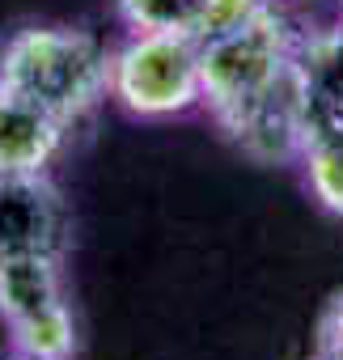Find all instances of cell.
I'll return each mask as SVG.
<instances>
[{"label":"cell","instance_id":"ba28073f","mask_svg":"<svg viewBox=\"0 0 343 360\" xmlns=\"http://www.w3.org/2000/svg\"><path fill=\"white\" fill-rule=\"evenodd\" d=\"M292 64H297L301 89L309 102L313 131L318 127L343 131V26L313 30V34L297 39Z\"/></svg>","mask_w":343,"mask_h":360},{"label":"cell","instance_id":"277c9868","mask_svg":"<svg viewBox=\"0 0 343 360\" xmlns=\"http://www.w3.org/2000/svg\"><path fill=\"white\" fill-rule=\"evenodd\" d=\"M292 51H297V34L276 9H263L254 22L200 43L204 106L216 119V127L238 106H246L259 89H267L292 64Z\"/></svg>","mask_w":343,"mask_h":360},{"label":"cell","instance_id":"4fadbf2b","mask_svg":"<svg viewBox=\"0 0 343 360\" xmlns=\"http://www.w3.org/2000/svg\"><path fill=\"white\" fill-rule=\"evenodd\" d=\"M0 360H39V356H26V352H13L9 347V356H0Z\"/></svg>","mask_w":343,"mask_h":360},{"label":"cell","instance_id":"6da1fadb","mask_svg":"<svg viewBox=\"0 0 343 360\" xmlns=\"http://www.w3.org/2000/svg\"><path fill=\"white\" fill-rule=\"evenodd\" d=\"M0 89H13L68 127L110 94V51L72 26H26L0 51Z\"/></svg>","mask_w":343,"mask_h":360},{"label":"cell","instance_id":"9a60e30c","mask_svg":"<svg viewBox=\"0 0 343 360\" xmlns=\"http://www.w3.org/2000/svg\"><path fill=\"white\" fill-rule=\"evenodd\" d=\"M313 360H318V356H313Z\"/></svg>","mask_w":343,"mask_h":360},{"label":"cell","instance_id":"9c48e42d","mask_svg":"<svg viewBox=\"0 0 343 360\" xmlns=\"http://www.w3.org/2000/svg\"><path fill=\"white\" fill-rule=\"evenodd\" d=\"M305 169V187L309 195L330 212L343 217V131L335 127H318L297 161Z\"/></svg>","mask_w":343,"mask_h":360},{"label":"cell","instance_id":"5b68a950","mask_svg":"<svg viewBox=\"0 0 343 360\" xmlns=\"http://www.w3.org/2000/svg\"><path fill=\"white\" fill-rule=\"evenodd\" d=\"M221 131L259 165H288L301 161L309 136H313V119H309V102L297 77V64H288L267 89H259L246 106H238Z\"/></svg>","mask_w":343,"mask_h":360},{"label":"cell","instance_id":"5bb4252c","mask_svg":"<svg viewBox=\"0 0 343 360\" xmlns=\"http://www.w3.org/2000/svg\"><path fill=\"white\" fill-rule=\"evenodd\" d=\"M339 26H343V5H339Z\"/></svg>","mask_w":343,"mask_h":360},{"label":"cell","instance_id":"7a4b0ae2","mask_svg":"<svg viewBox=\"0 0 343 360\" xmlns=\"http://www.w3.org/2000/svg\"><path fill=\"white\" fill-rule=\"evenodd\" d=\"M110 98L136 119H174L204 106L200 39L131 34L110 51Z\"/></svg>","mask_w":343,"mask_h":360},{"label":"cell","instance_id":"7c38bea8","mask_svg":"<svg viewBox=\"0 0 343 360\" xmlns=\"http://www.w3.org/2000/svg\"><path fill=\"white\" fill-rule=\"evenodd\" d=\"M318 360H343V292L326 305L318 322Z\"/></svg>","mask_w":343,"mask_h":360},{"label":"cell","instance_id":"52a82bcc","mask_svg":"<svg viewBox=\"0 0 343 360\" xmlns=\"http://www.w3.org/2000/svg\"><path fill=\"white\" fill-rule=\"evenodd\" d=\"M64 136V119L13 89H0V174H47Z\"/></svg>","mask_w":343,"mask_h":360},{"label":"cell","instance_id":"8992f818","mask_svg":"<svg viewBox=\"0 0 343 360\" xmlns=\"http://www.w3.org/2000/svg\"><path fill=\"white\" fill-rule=\"evenodd\" d=\"M72 246L68 200L47 174H0V263L22 255H60Z\"/></svg>","mask_w":343,"mask_h":360},{"label":"cell","instance_id":"30bf717a","mask_svg":"<svg viewBox=\"0 0 343 360\" xmlns=\"http://www.w3.org/2000/svg\"><path fill=\"white\" fill-rule=\"evenodd\" d=\"M115 13L131 34H191L195 39L204 0H115Z\"/></svg>","mask_w":343,"mask_h":360},{"label":"cell","instance_id":"3957f363","mask_svg":"<svg viewBox=\"0 0 343 360\" xmlns=\"http://www.w3.org/2000/svg\"><path fill=\"white\" fill-rule=\"evenodd\" d=\"M0 322L13 352L39 360L77 356V314L68 305L60 255H22L0 263Z\"/></svg>","mask_w":343,"mask_h":360},{"label":"cell","instance_id":"8fae6325","mask_svg":"<svg viewBox=\"0 0 343 360\" xmlns=\"http://www.w3.org/2000/svg\"><path fill=\"white\" fill-rule=\"evenodd\" d=\"M263 9H271V0H204V13H200L195 39L208 43V39H216V34H229V30L254 22Z\"/></svg>","mask_w":343,"mask_h":360}]
</instances>
